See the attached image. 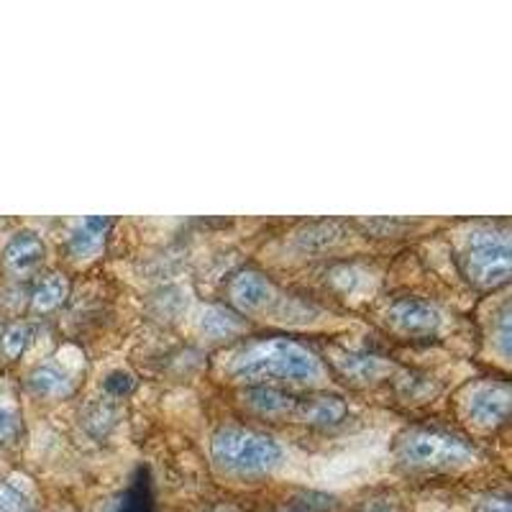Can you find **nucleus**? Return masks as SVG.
<instances>
[{"label": "nucleus", "instance_id": "obj_1", "mask_svg": "<svg viewBox=\"0 0 512 512\" xmlns=\"http://www.w3.org/2000/svg\"><path fill=\"white\" fill-rule=\"evenodd\" d=\"M216 374L244 387H323L328 372L320 356L287 336L246 338L221 351Z\"/></svg>", "mask_w": 512, "mask_h": 512}, {"label": "nucleus", "instance_id": "obj_2", "mask_svg": "<svg viewBox=\"0 0 512 512\" xmlns=\"http://www.w3.org/2000/svg\"><path fill=\"white\" fill-rule=\"evenodd\" d=\"M392 456L410 474H456L477 464L479 448L438 425H410L395 438Z\"/></svg>", "mask_w": 512, "mask_h": 512}, {"label": "nucleus", "instance_id": "obj_3", "mask_svg": "<svg viewBox=\"0 0 512 512\" xmlns=\"http://www.w3.org/2000/svg\"><path fill=\"white\" fill-rule=\"evenodd\" d=\"M210 464L223 479L254 482L272 477L285 464V451L267 433L244 425H223L210 438Z\"/></svg>", "mask_w": 512, "mask_h": 512}, {"label": "nucleus", "instance_id": "obj_4", "mask_svg": "<svg viewBox=\"0 0 512 512\" xmlns=\"http://www.w3.org/2000/svg\"><path fill=\"white\" fill-rule=\"evenodd\" d=\"M456 264L479 290H497L510 280V228L507 221H472L456 231Z\"/></svg>", "mask_w": 512, "mask_h": 512}, {"label": "nucleus", "instance_id": "obj_5", "mask_svg": "<svg viewBox=\"0 0 512 512\" xmlns=\"http://www.w3.org/2000/svg\"><path fill=\"white\" fill-rule=\"evenodd\" d=\"M512 390L507 379H477L464 384L456 395V410L474 431H497L510 413Z\"/></svg>", "mask_w": 512, "mask_h": 512}, {"label": "nucleus", "instance_id": "obj_6", "mask_svg": "<svg viewBox=\"0 0 512 512\" xmlns=\"http://www.w3.org/2000/svg\"><path fill=\"white\" fill-rule=\"evenodd\" d=\"M228 303L239 315L272 320H285L290 308H297V300L287 297L267 274L256 269H244L228 282Z\"/></svg>", "mask_w": 512, "mask_h": 512}, {"label": "nucleus", "instance_id": "obj_7", "mask_svg": "<svg viewBox=\"0 0 512 512\" xmlns=\"http://www.w3.org/2000/svg\"><path fill=\"white\" fill-rule=\"evenodd\" d=\"M384 328L405 341H428L443 331L446 315L431 300L420 297H397L382 313Z\"/></svg>", "mask_w": 512, "mask_h": 512}, {"label": "nucleus", "instance_id": "obj_8", "mask_svg": "<svg viewBox=\"0 0 512 512\" xmlns=\"http://www.w3.org/2000/svg\"><path fill=\"white\" fill-rule=\"evenodd\" d=\"M113 221L111 218H80L70 226L67 231V239H64V249L67 256L77 264H88L93 259H98L105 251V241H108V233H111Z\"/></svg>", "mask_w": 512, "mask_h": 512}, {"label": "nucleus", "instance_id": "obj_9", "mask_svg": "<svg viewBox=\"0 0 512 512\" xmlns=\"http://www.w3.org/2000/svg\"><path fill=\"white\" fill-rule=\"evenodd\" d=\"M44 259H47V246L34 231L16 233L3 249V267L16 280H26V277L39 272Z\"/></svg>", "mask_w": 512, "mask_h": 512}, {"label": "nucleus", "instance_id": "obj_10", "mask_svg": "<svg viewBox=\"0 0 512 512\" xmlns=\"http://www.w3.org/2000/svg\"><path fill=\"white\" fill-rule=\"evenodd\" d=\"M328 361L333 364L341 377L351 379L356 384H369L379 382V379H387L390 374H395V364L382 356L374 354H359V351H344V349H331Z\"/></svg>", "mask_w": 512, "mask_h": 512}, {"label": "nucleus", "instance_id": "obj_11", "mask_svg": "<svg viewBox=\"0 0 512 512\" xmlns=\"http://www.w3.org/2000/svg\"><path fill=\"white\" fill-rule=\"evenodd\" d=\"M297 400L300 397L290 395L285 390H277V387H246L241 392V405L249 410L251 415L264 420H292L295 423L297 413Z\"/></svg>", "mask_w": 512, "mask_h": 512}, {"label": "nucleus", "instance_id": "obj_12", "mask_svg": "<svg viewBox=\"0 0 512 512\" xmlns=\"http://www.w3.org/2000/svg\"><path fill=\"white\" fill-rule=\"evenodd\" d=\"M26 390L39 400H67V397L75 395L77 382L67 369L54 364V361H47V364L31 369L29 377H26Z\"/></svg>", "mask_w": 512, "mask_h": 512}, {"label": "nucleus", "instance_id": "obj_13", "mask_svg": "<svg viewBox=\"0 0 512 512\" xmlns=\"http://www.w3.org/2000/svg\"><path fill=\"white\" fill-rule=\"evenodd\" d=\"M346 415H349V405H346L344 397L320 392V395H305L297 400L295 423L315 425V428H331V425L341 423Z\"/></svg>", "mask_w": 512, "mask_h": 512}, {"label": "nucleus", "instance_id": "obj_14", "mask_svg": "<svg viewBox=\"0 0 512 512\" xmlns=\"http://www.w3.org/2000/svg\"><path fill=\"white\" fill-rule=\"evenodd\" d=\"M70 297V280L62 272L44 274L31 292V313L49 315L62 308Z\"/></svg>", "mask_w": 512, "mask_h": 512}, {"label": "nucleus", "instance_id": "obj_15", "mask_svg": "<svg viewBox=\"0 0 512 512\" xmlns=\"http://www.w3.org/2000/svg\"><path fill=\"white\" fill-rule=\"evenodd\" d=\"M31 344V326L29 323H11L8 328L0 331V354L6 356L8 361L18 359V356L24 354L26 346Z\"/></svg>", "mask_w": 512, "mask_h": 512}, {"label": "nucleus", "instance_id": "obj_16", "mask_svg": "<svg viewBox=\"0 0 512 512\" xmlns=\"http://www.w3.org/2000/svg\"><path fill=\"white\" fill-rule=\"evenodd\" d=\"M203 326L205 331H210L216 338H231L244 328V320H241L239 313H231V310L210 308L208 313H205Z\"/></svg>", "mask_w": 512, "mask_h": 512}, {"label": "nucleus", "instance_id": "obj_17", "mask_svg": "<svg viewBox=\"0 0 512 512\" xmlns=\"http://www.w3.org/2000/svg\"><path fill=\"white\" fill-rule=\"evenodd\" d=\"M0 512H36L34 502L13 482H0Z\"/></svg>", "mask_w": 512, "mask_h": 512}, {"label": "nucleus", "instance_id": "obj_18", "mask_svg": "<svg viewBox=\"0 0 512 512\" xmlns=\"http://www.w3.org/2000/svg\"><path fill=\"white\" fill-rule=\"evenodd\" d=\"M24 433V423L21 415L11 408H0V448H8L21 438Z\"/></svg>", "mask_w": 512, "mask_h": 512}, {"label": "nucleus", "instance_id": "obj_19", "mask_svg": "<svg viewBox=\"0 0 512 512\" xmlns=\"http://www.w3.org/2000/svg\"><path fill=\"white\" fill-rule=\"evenodd\" d=\"M134 387H136V377L131 372H126V369H116V372H111L103 379L105 395H111V397H126Z\"/></svg>", "mask_w": 512, "mask_h": 512}, {"label": "nucleus", "instance_id": "obj_20", "mask_svg": "<svg viewBox=\"0 0 512 512\" xmlns=\"http://www.w3.org/2000/svg\"><path fill=\"white\" fill-rule=\"evenodd\" d=\"M474 512H512L510 497L497 495V492H492V495H482L477 500V505H474Z\"/></svg>", "mask_w": 512, "mask_h": 512}, {"label": "nucleus", "instance_id": "obj_21", "mask_svg": "<svg viewBox=\"0 0 512 512\" xmlns=\"http://www.w3.org/2000/svg\"><path fill=\"white\" fill-rule=\"evenodd\" d=\"M364 512H405L397 500H374L372 505L364 507Z\"/></svg>", "mask_w": 512, "mask_h": 512}, {"label": "nucleus", "instance_id": "obj_22", "mask_svg": "<svg viewBox=\"0 0 512 512\" xmlns=\"http://www.w3.org/2000/svg\"><path fill=\"white\" fill-rule=\"evenodd\" d=\"M282 512H295V510H282Z\"/></svg>", "mask_w": 512, "mask_h": 512}]
</instances>
